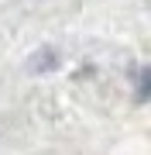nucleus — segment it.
Listing matches in <instances>:
<instances>
[{
  "label": "nucleus",
  "instance_id": "nucleus-1",
  "mask_svg": "<svg viewBox=\"0 0 151 155\" xmlns=\"http://www.w3.org/2000/svg\"><path fill=\"white\" fill-rule=\"evenodd\" d=\"M148 97V69L141 72V79H137V100H144Z\"/></svg>",
  "mask_w": 151,
  "mask_h": 155
}]
</instances>
